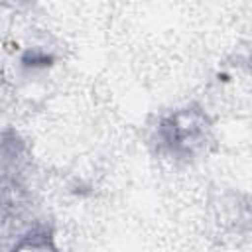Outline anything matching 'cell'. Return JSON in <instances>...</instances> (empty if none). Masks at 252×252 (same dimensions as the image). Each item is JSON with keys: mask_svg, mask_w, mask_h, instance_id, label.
<instances>
[{"mask_svg": "<svg viewBox=\"0 0 252 252\" xmlns=\"http://www.w3.org/2000/svg\"><path fill=\"white\" fill-rule=\"evenodd\" d=\"M209 126L211 122L201 108L187 106L159 120L158 142L167 154L175 158H191L205 146Z\"/></svg>", "mask_w": 252, "mask_h": 252, "instance_id": "1", "label": "cell"}, {"mask_svg": "<svg viewBox=\"0 0 252 252\" xmlns=\"http://www.w3.org/2000/svg\"><path fill=\"white\" fill-rule=\"evenodd\" d=\"M26 199L28 195L20 181L8 173H0V226L26 211Z\"/></svg>", "mask_w": 252, "mask_h": 252, "instance_id": "2", "label": "cell"}, {"mask_svg": "<svg viewBox=\"0 0 252 252\" xmlns=\"http://www.w3.org/2000/svg\"><path fill=\"white\" fill-rule=\"evenodd\" d=\"M22 250H35V252H57L55 244H53V236L49 228H33L32 232H28L26 236H22V240L18 244H14L12 252H22Z\"/></svg>", "mask_w": 252, "mask_h": 252, "instance_id": "3", "label": "cell"}, {"mask_svg": "<svg viewBox=\"0 0 252 252\" xmlns=\"http://www.w3.org/2000/svg\"><path fill=\"white\" fill-rule=\"evenodd\" d=\"M22 154H24V142L20 140V136L14 130H6L0 136V158H2V161L16 163L18 159H22Z\"/></svg>", "mask_w": 252, "mask_h": 252, "instance_id": "4", "label": "cell"}, {"mask_svg": "<svg viewBox=\"0 0 252 252\" xmlns=\"http://www.w3.org/2000/svg\"><path fill=\"white\" fill-rule=\"evenodd\" d=\"M51 61H53V57L47 55V53H43V51H39V49L28 51L24 55V59H22V63L26 67H47V65H51Z\"/></svg>", "mask_w": 252, "mask_h": 252, "instance_id": "5", "label": "cell"}]
</instances>
